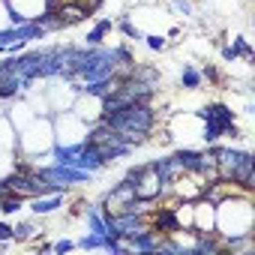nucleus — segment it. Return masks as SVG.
Here are the masks:
<instances>
[{
    "label": "nucleus",
    "mask_w": 255,
    "mask_h": 255,
    "mask_svg": "<svg viewBox=\"0 0 255 255\" xmlns=\"http://www.w3.org/2000/svg\"><path fill=\"white\" fill-rule=\"evenodd\" d=\"M108 30H111V21H108V18H102V21H99V24H96V27H93L90 33H87V45H93V48H96V45L102 42V36H105Z\"/></svg>",
    "instance_id": "obj_7"
},
{
    "label": "nucleus",
    "mask_w": 255,
    "mask_h": 255,
    "mask_svg": "<svg viewBox=\"0 0 255 255\" xmlns=\"http://www.w3.org/2000/svg\"><path fill=\"white\" fill-rule=\"evenodd\" d=\"M105 240H108L105 234H90V237H84L78 246H81V249H99V246H105Z\"/></svg>",
    "instance_id": "obj_11"
},
{
    "label": "nucleus",
    "mask_w": 255,
    "mask_h": 255,
    "mask_svg": "<svg viewBox=\"0 0 255 255\" xmlns=\"http://www.w3.org/2000/svg\"><path fill=\"white\" fill-rule=\"evenodd\" d=\"M33 231H36V228H33V225H30V222H21V225H18V228H15V237H18V240H27V237H30V234H33Z\"/></svg>",
    "instance_id": "obj_15"
},
{
    "label": "nucleus",
    "mask_w": 255,
    "mask_h": 255,
    "mask_svg": "<svg viewBox=\"0 0 255 255\" xmlns=\"http://www.w3.org/2000/svg\"><path fill=\"white\" fill-rule=\"evenodd\" d=\"M42 177L45 180H57V183H84V180H90V171L72 168V165H54V168H45Z\"/></svg>",
    "instance_id": "obj_4"
},
{
    "label": "nucleus",
    "mask_w": 255,
    "mask_h": 255,
    "mask_svg": "<svg viewBox=\"0 0 255 255\" xmlns=\"http://www.w3.org/2000/svg\"><path fill=\"white\" fill-rule=\"evenodd\" d=\"M234 54H243V57H252V51H249V45H246V39H237V42H234Z\"/></svg>",
    "instance_id": "obj_17"
},
{
    "label": "nucleus",
    "mask_w": 255,
    "mask_h": 255,
    "mask_svg": "<svg viewBox=\"0 0 255 255\" xmlns=\"http://www.w3.org/2000/svg\"><path fill=\"white\" fill-rule=\"evenodd\" d=\"M120 30H123L126 36H129V39H141V33L132 27V21H129V18H123V21H120Z\"/></svg>",
    "instance_id": "obj_14"
},
{
    "label": "nucleus",
    "mask_w": 255,
    "mask_h": 255,
    "mask_svg": "<svg viewBox=\"0 0 255 255\" xmlns=\"http://www.w3.org/2000/svg\"><path fill=\"white\" fill-rule=\"evenodd\" d=\"M153 108L147 102H129V105H123L120 111H114L111 117H105V123L111 126V129L120 135L123 144H144L147 132L153 129Z\"/></svg>",
    "instance_id": "obj_1"
},
{
    "label": "nucleus",
    "mask_w": 255,
    "mask_h": 255,
    "mask_svg": "<svg viewBox=\"0 0 255 255\" xmlns=\"http://www.w3.org/2000/svg\"><path fill=\"white\" fill-rule=\"evenodd\" d=\"M60 201H63V198H60V192H57L54 198H48V201L36 198V201H33V213H51V210H57V207H60Z\"/></svg>",
    "instance_id": "obj_9"
},
{
    "label": "nucleus",
    "mask_w": 255,
    "mask_h": 255,
    "mask_svg": "<svg viewBox=\"0 0 255 255\" xmlns=\"http://www.w3.org/2000/svg\"><path fill=\"white\" fill-rule=\"evenodd\" d=\"M195 252H219V243H216V240L201 237V240H198V246H195Z\"/></svg>",
    "instance_id": "obj_13"
},
{
    "label": "nucleus",
    "mask_w": 255,
    "mask_h": 255,
    "mask_svg": "<svg viewBox=\"0 0 255 255\" xmlns=\"http://www.w3.org/2000/svg\"><path fill=\"white\" fill-rule=\"evenodd\" d=\"M150 219H153V231H156V234H159V231H162V234H177V231H180V219H177L174 210H156Z\"/></svg>",
    "instance_id": "obj_6"
},
{
    "label": "nucleus",
    "mask_w": 255,
    "mask_h": 255,
    "mask_svg": "<svg viewBox=\"0 0 255 255\" xmlns=\"http://www.w3.org/2000/svg\"><path fill=\"white\" fill-rule=\"evenodd\" d=\"M78 150H81V144H78V147H57V150H54L57 165H72V159H75Z\"/></svg>",
    "instance_id": "obj_10"
},
{
    "label": "nucleus",
    "mask_w": 255,
    "mask_h": 255,
    "mask_svg": "<svg viewBox=\"0 0 255 255\" xmlns=\"http://www.w3.org/2000/svg\"><path fill=\"white\" fill-rule=\"evenodd\" d=\"M174 6H177V9H183V12H189V9H192V6L186 3V0H174Z\"/></svg>",
    "instance_id": "obj_21"
},
{
    "label": "nucleus",
    "mask_w": 255,
    "mask_h": 255,
    "mask_svg": "<svg viewBox=\"0 0 255 255\" xmlns=\"http://www.w3.org/2000/svg\"><path fill=\"white\" fill-rule=\"evenodd\" d=\"M54 18H57L60 27H69V24H78V21L90 18V9H84L81 3H66V6H60V9L54 12Z\"/></svg>",
    "instance_id": "obj_5"
},
{
    "label": "nucleus",
    "mask_w": 255,
    "mask_h": 255,
    "mask_svg": "<svg viewBox=\"0 0 255 255\" xmlns=\"http://www.w3.org/2000/svg\"><path fill=\"white\" fill-rule=\"evenodd\" d=\"M201 117H204V141L207 144H213L219 135H225V129H228V126L234 123V114H231V108L228 105H222V102H213V105H207L204 111H198Z\"/></svg>",
    "instance_id": "obj_2"
},
{
    "label": "nucleus",
    "mask_w": 255,
    "mask_h": 255,
    "mask_svg": "<svg viewBox=\"0 0 255 255\" xmlns=\"http://www.w3.org/2000/svg\"><path fill=\"white\" fill-rule=\"evenodd\" d=\"M180 81H183V87H186V90H195V87L201 84V72H198V69H192V66H183Z\"/></svg>",
    "instance_id": "obj_8"
},
{
    "label": "nucleus",
    "mask_w": 255,
    "mask_h": 255,
    "mask_svg": "<svg viewBox=\"0 0 255 255\" xmlns=\"http://www.w3.org/2000/svg\"><path fill=\"white\" fill-rule=\"evenodd\" d=\"M15 237V228L6 225V222H0V240H12Z\"/></svg>",
    "instance_id": "obj_18"
},
{
    "label": "nucleus",
    "mask_w": 255,
    "mask_h": 255,
    "mask_svg": "<svg viewBox=\"0 0 255 255\" xmlns=\"http://www.w3.org/2000/svg\"><path fill=\"white\" fill-rule=\"evenodd\" d=\"M135 198L138 201H156L159 195H162V186H165V180L159 177V171L153 168V165H141V174L135 177Z\"/></svg>",
    "instance_id": "obj_3"
},
{
    "label": "nucleus",
    "mask_w": 255,
    "mask_h": 255,
    "mask_svg": "<svg viewBox=\"0 0 255 255\" xmlns=\"http://www.w3.org/2000/svg\"><path fill=\"white\" fill-rule=\"evenodd\" d=\"M222 57H225V60H234L237 54H234V48H228V45H225V48H222Z\"/></svg>",
    "instance_id": "obj_20"
},
{
    "label": "nucleus",
    "mask_w": 255,
    "mask_h": 255,
    "mask_svg": "<svg viewBox=\"0 0 255 255\" xmlns=\"http://www.w3.org/2000/svg\"><path fill=\"white\" fill-rule=\"evenodd\" d=\"M72 246H75V243H69V240H60V243H54L51 249H57V252H69Z\"/></svg>",
    "instance_id": "obj_19"
},
{
    "label": "nucleus",
    "mask_w": 255,
    "mask_h": 255,
    "mask_svg": "<svg viewBox=\"0 0 255 255\" xmlns=\"http://www.w3.org/2000/svg\"><path fill=\"white\" fill-rule=\"evenodd\" d=\"M87 219H90V228H93V234H105V222H102L99 210H90V213H87Z\"/></svg>",
    "instance_id": "obj_12"
},
{
    "label": "nucleus",
    "mask_w": 255,
    "mask_h": 255,
    "mask_svg": "<svg viewBox=\"0 0 255 255\" xmlns=\"http://www.w3.org/2000/svg\"><path fill=\"white\" fill-rule=\"evenodd\" d=\"M144 39H147V45H150L153 51H162V48H165V39H162V36H144Z\"/></svg>",
    "instance_id": "obj_16"
}]
</instances>
